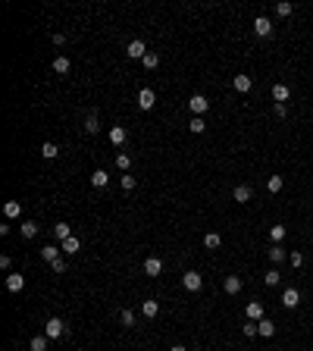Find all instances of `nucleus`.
I'll return each mask as SVG.
<instances>
[{
  "label": "nucleus",
  "instance_id": "nucleus-43",
  "mask_svg": "<svg viewBox=\"0 0 313 351\" xmlns=\"http://www.w3.org/2000/svg\"><path fill=\"white\" fill-rule=\"evenodd\" d=\"M169 351H188V348H185V345H172Z\"/></svg>",
  "mask_w": 313,
  "mask_h": 351
},
{
  "label": "nucleus",
  "instance_id": "nucleus-33",
  "mask_svg": "<svg viewBox=\"0 0 313 351\" xmlns=\"http://www.w3.org/2000/svg\"><path fill=\"white\" fill-rule=\"evenodd\" d=\"M119 323L122 326H135V310H119Z\"/></svg>",
  "mask_w": 313,
  "mask_h": 351
},
{
  "label": "nucleus",
  "instance_id": "nucleus-38",
  "mask_svg": "<svg viewBox=\"0 0 313 351\" xmlns=\"http://www.w3.org/2000/svg\"><path fill=\"white\" fill-rule=\"evenodd\" d=\"M269 238H272V242L279 244V242L285 238V226H272V229H269Z\"/></svg>",
  "mask_w": 313,
  "mask_h": 351
},
{
  "label": "nucleus",
  "instance_id": "nucleus-23",
  "mask_svg": "<svg viewBox=\"0 0 313 351\" xmlns=\"http://www.w3.org/2000/svg\"><path fill=\"white\" fill-rule=\"evenodd\" d=\"M57 154H60V148H57L53 141H44V144H41V157H44V160H53Z\"/></svg>",
  "mask_w": 313,
  "mask_h": 351
},
{
  "label": "nucleus",
  "instance_id": "nucleus-16",
  "mask_svg": "<svg viewBox=\"0 0 313 351\" xmlns=\"http://www.w3.org/2000/svg\"><path fill=\"white\" fill-rule=\"evenodd\" d=\"M257 333H260V336H263V339H269V336H272V333H276V323H272V320H269V317H263V320H260V323H257Z\"/></svg>",
  "mask_w": 313,
  "mask_h": 351
},
{
  "label": "nucleus",
  "instance_id": "nucleus-31",
  "mask_svg": "<svg viewBox=\"0 0 313 351\" xmlns=\"http://www.w3.org/2000/svg\"><path fill=\"white\" fill-rule=\"evenodd\" d=\"M31 351H47V336H35V339L29 342Z\"/></svg>",
  "mask_w": 313,
  "mask_h": 351
},
{
  "label": "nucleus",
  "instance_id": "nucleus-5",
  "mask_svg": "<svg viewBox=\"0 0 313 351\" xmlns=\"http://www.w3.org/2000/svg\"><path fill=\"white\" fill-rule=\"evenodd\" d=\"M125 54H129L132 60H144V57H148V47H144V41H138V38H135V41H129Z\"/></svg>",
  "mask_w": 313,
  "mask_h": 351
},
{
  "label": "nucleus",
  "instance_id": "nucleus-10",
  "mask_svg": "<svg viewBox=\"0 0 313 351\" xmlns=\"http://www.w3.org/2000/svg\"><path fill=\"white\" fill-rule=\"evenodd\" d=\"M3 214H6V220H19V216H22V201H6Z\"/></svg>",
  "mask_w": 313,
  "mask_h": 351
},
{
  "label": "nucleus",
  "instance_id": "nucleus-26",
  "mask_svg": "<svg viewBox=\"0 0 313 351\" xmlns=\"http://www.w3.org/2000/svg\"><path fill=\"white\" fill-rule=\"evenodd\" d=\"M141 310H144V317H148V320H154V317L160 314V304H157V301H144Z\"/></svg>",
  "mask_w": 313,
  "mask_h": 351
},
{
  "label": "nucleus",
  "instance_id": "nucleus-9",
  "mask_svg": "<svg viewBox=\"0 0 313 351\" xmlns=\"http://www.w3.org/2000/svg\"><path fill=\"white\" fill-rule=\"evenodd\" d=\"M163 273V260L160 257H148L144 260V276H160Z\"/></svg>",
  "mask_w": 313,
  "mask_h": 351
},
{
  "label": "nucleus",
  "instance_id": "nucleus-8",
  "mask_svg": "<svg viewBox=\"0 0 313 351\" xmlns=\"http://www.w3.org/2000/svg\"><path fill=\"white\" fill-rule=\"evenodd\" d=\"M232 88L241 91V94H248V91L254 88V78H251V76H235V78H232Z\"/></svg>",
  "mask_w": 313,
  "mask_h": 351
},
{
  "label": "nucleus",
  "instance_id": "nucleus-41",
  "mask_svg": "<svg viewBox=\"0 0 313 351\" xmlns=\"http://www.w3.org/2000/svg\"><path fill=\"white\" fill-rule=\"evenodd\" d=\"M244 336H248V339H251V336H260V333H257V323H244Z\"/></svg>",
  "mask_w": 313,
  "mask_h": 351
},
{
  "label": "nucleus",
  "instance_id": "nucleus-12",
  "mask_svg": "<svg viewBox=\"0 0 313 351\" xmlns=\"http://www.w3.org/2000/svg\"><path fill=\"white\" fill-rule=\"evenodd\" d=\"M125 138H129V132H125L122 125H113V129H110V141L116 144V148H122V144H125Z\"/></svg>",
  "mask_w": 313,
  "mask_h": 351
},
{
  "label": "nucleus",
  "instance_id": "nucleus-4",
  "mask_svg": "<svg viewBox=\"0 0 313 351\" xmlns=\"http://www.w3.org/2000/svg\"><path fill=\"white\" fill-rule=\"evenodd\" d=\"M154 104H157L154 88H141V91H138V107H141V110H154Z\"/></svg>",
  "mask_w": 313,
  "mask_h": 351
},
{
  "label": "nucleus",
  "instance_id": "nucleus-7",
  "mask_svg": "<svg viewBox=\"0 0 313 351\" xmlns=\"http://www.w3.org/2000/svg\"><path fill=\"white\" fill-rule=\"evenodd\" d=\"M22 289H25V276H19V273H10V276H6V292L16 295V292H22Z\"/></svg>",
  "mask_w": 313,
  "mask_h": 351
},
{
  "label": "nucleus",
  "instance_id": "nucleus-34",
  "mask_svg": "<svg viewBox=\"0 0 313 351\" xmlns=\"http://www.w3.org/2000/svg\"><path fill=\"white\" fill-rule=\"evenodd\" d=\"M269 260H285V248H282V244H272V248H269Z\"/></svg>",
  "mask_w": 313,
  "mask_h": 351
},
{
  "label": "nucleus",
  "instance_id": "nucleus-3",
  "mask_svg": "<svg viewBox=\"0 0 313 351\" xmlns=\"http://www.w3.org/2000/svg\"><path fill=\"white\" fill-rule=\"evenodd\" d=\"M182 286H185V289H188V292H197V289H201V286H204V276H201V273H197V270H188V273H185V276H182Z\"/></svg>",
  "mask_w": 313,
  "mask_h": 351
},
{
  "label": "nucleus",
  "instance_id": "nucleus-19",
  "mask_svg": "<svg viewBox=\"0 0 313 351\" xmlns=\"http://www.w3.org/2000/svg\"><path fill=\"white\" fill-rule=\"evenodd\" d=\"M60 248H63L66 254H78V248H82V242H78L75 235H69L66 242H60Z\"/></svg>",
  "mask_w": 313,
  "mask_h": 351
},
{
  "label": "nucleus",
  "instance_id": "nucleus-35",
  "mask_svg": "<svg viewBox=\"0 0 313 351\" xmlns=\"http://www.w3.org/2000/svg\"><path fill=\"white\" fill-rule=\"evenodd\" d=\"M141 63H144V69H157V66H160V57H157V54H150V50H148V57H144Z\"/></svg>",
  "mask_w": 313,
  "mask_h": 351
},
{
  "label": "nucleus",
  "instance_id": "nucleus-15",
  "mask_svg": "<svg viewBox=\"0 0 313 351\" xmlns=\"http://www.w3.org/2000/svg\"><path fill=\"white\" fill-rule=\"evenodd\" d=\"M232 195H235V201H238V204H248L251 198H254V191H251L248 185H235V191H232Z\"/></svg>",
  "mask_w": 313,
  "mask_h": 351
},
{
  "label": "nucleus",
  "instance_id": "nucleus-27",
  "mask_svg": "<svg viewBox=\"0 0 313 351\" xmlns=\"http://www.w3.org/2000/svg\"><path fill=\"white\" fill-rule=\"evenodd\" d=\"M106 182H110V176H106L104 169H94V176H91V185H94V188H104Z\"/></svg>",
  "mask_w": 313,
  "mask_h": 351
},
{
  "label": "nucleus",
  "instance_id": "nucleus-17",
  "mask_svg": "<svg viewBox=\"0 0 313 351\" xmlns=\"http://www.w3.org/2000/svg\"><path fill=\"white\" fill-rule=\"evenodd\" d=\"M223 286H225V292H229V295H238V292H241V276H225Z\"/></svg>",
  "mask_w": 313,
  "mask_h": 351
},
{
  "label": "nucleus",
  "instance_id": "nucleus-6",
  "mask_svg": "<svg viewBox=\"0 0 313 351\" xmlns=\"http://www.w3.org/2000/svg\"><path fill=\"white\" fill-rule=\"evenodd\" d=\"M254 31H257L260 38H272V22H269L266 16H257V19H254Z\"/></svg>",
  "mask_w": 313,
  "mask_h": 351
},
{
  "label": "nucleus",
  "instance_id": "nucleus-37",
  "mask_svg": "<svg viewBox=\"0 0 313 351\" xmlns=\"http://www.w3.org/2000/svg\"><path fill=\"white\" fill-rule=\"evenodd\" d=\"M288 263H291V267H304V254H301V251H291V254H288Z\"/></svg>",
  "mask_w": 313,
  "mask_h": 351
},
{
  "label": "nucleus",
  "instance_id": "nucleus-20",
  "mask_svg": "<svg viewBox=\"0 0 313 351\" xmlns=\"http://www.w3.org/2000/svg\"><path fill=\"white\" fill-rule=\"evenodd\" d=\"M19 232H22V238H35L38 235V223L35 220H25L22 226H19Z\"/></svg>",
  "mask_w": 313,
  "mask_h": 351
},
{
  "label": "nucleus",
  "instance_id": "nucleus-36",
  "mask_svg": "<svg viewBox=\"0 0 313 351\" xmlns=\"http://www.w3.org/2000/svg\"><path fill=\"white\" fill-rule=\"evenodd\" d=\"M276 13H279V16H291V13H295V6H291L288 0H282V3H276Z\"/></svg>",
  "mask_w": 313,
  "mask_h": 351
},
{
  "label": "nucleus",
  "instance_id": "nucleus-21",
  "mask_svg": "<svg viewBox=\"0 0 313 351\" xmlns=\"http://www.w3.org/2000/svg\"><path fill=\"white\" fill-rule=\"evenodd\" d=\"M282 185H285L282 176H269V179H266V188H269V195H279V191H282Z\"/></svg>",
  "mask_w": 313,
  "mask_h": 351
},
{
  "label": "nucleus",
  "instance_id": "nucleus-28",
  "mask_svg": "<svg viewBox=\"0 0 313 351\" xmlns=\"http://www.w3.org/2000/svg\"><path fill=\"white\" fill-rule=\"evenodd\" d=\"M53 72L66 76V72H69V57H57V60H53Z\"/></svg>",
  "mask_w": 313,
  "mask_h": 351
},
{
  "label": "nucleus",
  "instance_id": "nucleus-14",
  "mask_svg": "<svg viewBox=\"0 0 313 351\" xmlns=\"http://www.w3.org/2000/svg\"><path fill=\"white\" fill-rule=\"evenodd\" d=\"M288 97H291L288 85H272V101H276V104H285Z\"/></svg>",
  "mask_w": 313,
  "mask_h": 351
},
{
  "label": "nucleus",
  "instance_id": "nucleus-13",
  "mask_svg": "<svg viewBox=\"0 0 313 351\" xmlns=\"http://www.w3.org/2000/svg\"><path fill=\"white\" fill-rule=\"evenodd\" d=\"M244 314H248V320L260 323V320H263V304H260V301H251V304H248V310H244Z\"/></svg>",
  "mask_w": 313,
  "mask_h": 351
},
{
  "label": "nucleus",
  "instance_id": "nucleus-39",
  "mask_svg": "<svg viewBox=\"0 0 313 351\" xmlns=\"http://www.w3.org/2000/svg\"><path fill=\"white\" fill-rule=\"evenodd\" d=\"M50 270H53V273H66V260H63V257H60V260H53Z\"/></svg>",
  "mask_w": 313,
  "mask_h": 351
},
{
  "label": "nucleus",
  "instance_id": "nucleus-18",
  "mask_svg": "<svg viewBox=\"0 0 313 351\" xmlns=\"http://www.w3.org/2000/svg\"><path fill=\"white\" fill-rule=\"evenodd\" d=\"M60 251H63V248H57V244H44V248H41V257L47 263H53V260H60Z\"/></svg>",
  "mask_w": 313,
  "mask_h": 351
},
{
  "label": "nucleus",
  "instance_id": "nucleus-40",
  "mask_svg": "<svg viewBox=\"0 0 313 351\" xmlns=\"http://www.w3.org/2000/svg\"><path fill=\"white\" fill-rule=\"evenodd\" d=\"M135 185H138V182H135V176H122V188H125V191H132Z\"/></svg>",
  "mask_w": 313,
  "mask_h": 351
},
{
  "label": "nucleus",
  "instance_id": "nucleus-22",
  "mask_svg": "<svg viewBox=\"0 0 313 351\" xmlns=\"http://www.w3.org/2000/svg\"><path fill=\"white\" fill-rule=\"evenodd\" d=\"M69 235H72L69 232V223H57V226H53V238H57V242H66Z\"/></svg>",
  "mask_w": 313,
  "mask_h": 351
},
{
  "label": "nucleus",
  "instance_id": "nucleus-29",
  "mask_svg": "<svg viewBox=\"0 0 313 351\" xmlns=\"http://www.w3.org/2000/svg\"><path fill=\"white\" fill-rule=\"evenodd\" d=\"M188 129H191V135H201L204 129H207V122H204L201 116H191V122H188Z\"/></svg>",
  "mask_w": 313,
  "mask_h": 351
},
{
  "label": "nucleus",
  "instance_id": "nucleus-2",
  "mask_svg": "<svg viewBox=\"0 0 313 351\" xmlns=\"http://www.w3.org/2000/svg\"><path fill=\"white\" fill-rule=\"evenodd\" d=\"M207 107H210V101L204 94H191L188 97V110H191V116H204L207 113Z\"/></svg>",
  "mask_w": 313,
  "mask_h": 351
},
{
  "label": "nucleus",
  "instance_id": "nucleus-32",
  "mask_svg": "<svg viewBox=\"0 0 313 351\" xmlns=\"http://www.w3.org/2000/svg\"><path fill=\"white\" fill-rule=\"evenodd\" d=\"M129 167H132L129 154H116V169H119V173H129Z\"/></svg>",
  "mask_w": 313,
  "mask_h": 351
},
{
  "label": "nucleus",
  "instance_id": "nucleus-30",
  "mask_svg": "<svg viewBox=\"0 0 313 351\" xmlns=\"http://www.w3.org/2000/svg\"><path fill=\"white\" fill-rule=\"evenodd\" d=\"M263 282H266V286H269V289H276L279 282H282V273H279V270H269V273L263 276Z\"/></svg>",
  "mask_w": 313,
  "mask_h": 351
},
{
  "label": "nucleus",
  "instance_id": "nucleus-42",
  "mask_svg": "<svg viewBox=\"0 0 313 351\" xmlns=\"http://www.w3.org/2000/svg\"><path fill=\"white\" fill-rule=\"evenodd\" d=\"M285 113H288V110H285V104H276V116L285 119Z\"/></svg>",
  "mask_w": 313,
  "mask_h": 351
},
{
  "label": "nucleus",
  "instance_id": "nucleus-25",
  "mask_svg": "<svg viewBox=\"0 0 313 351\" xmlns=\"http://www.w3.org/2000/svg\"><path fill=\"white\" fill-rule=\"evenodd\" d=\"M85 132H88V135H97V132H101V122H97V113H91L88 119H85Z\"/></svg>",
  "mask_w": 313,
  "mask_h": 351
},
{
  "label": "nucleus",
  "instance_id": "nucleus-1",
  "mask_svg": "<svg viewBox=\"0 0 313 351\" xmlns=\"http://www.w3.org/2000/svg\"><path fill=\"white\" fill-rule=\"evenodd\" d=\"M44 336H47V339H63L66 336V323L60 320V317H50V320L44 323Z\"/></svg>",
  "mask_w": 313,
  "mask_h": 351
},
{
  "label": "nucleus",
  "instance_id": "nucleus-24",
  "mask_svg": "<svg viewBox=\"0 0 313 351\" xmlns=\"http://www.w3.org/2000/svg\"><path fill=\"white\" fill-rule=\"evenodd\" d=\"M219 244H223V238H219V232H207L204 235V248H210V251H216Z\"/></svg>",
  "mask_w": 313,
  "mask_h": 351
},
{
  "label": "nucleus",
  "instance_id": "nucleus-11",
  "mask_svg": "<svg viewBox=\"0 0 313 351\" xmlns=\"http://www.w3.org/2000/svg\"><path fill=\"white\" fill-rule=\"evenodd\" d=\"M282 304L285 307H298V304H301V292H298V289H285L282 292Z\"/></svg>",
  "mask_w": 313,
  "mask_h": 351
}]
</instances>
